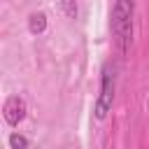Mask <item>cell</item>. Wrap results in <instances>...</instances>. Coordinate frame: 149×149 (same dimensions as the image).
I'll list each match as a JSON object with an SVG mask.
<instances>
[{
  "mask_svg": "<svg viewBox=\"0 0 149 149\" xmlns=\"http://www.w3.org/2000/svg\"><path fill=\"white\" fill-rule=\"evenodd\" d=\"M133 9H135L133 2L119 0L112 5V12H109V28H112L116 49L121 54H128L133 42Z\"/></svg>",
  "mask_w": 149,
  "mask_h": 149,
  "instance_id": "obj_1",
  "label": "cell"
},
{
  "mask_svg": "<svg viewBox=\"0 0 149 149\" xmlns=\"http://www.w3.org/2000/svg\"><path fill=\"white\" fill-rule=\"evenodd\" d=\"M112 102H114V68L107 63L102 68V79H100V95L95 100V116L98 119H105L107 112L112 109Z\"/></svg>",
  "mask_w": 149,
  "mask_h": 149,
  "instance_id": "obj_2",
  "label": "cell"
},
{
  "mask_svg": "<svg viewBox=\"0 0 149 149\" xmlns=\"http://www.w3.org/2000/svg\"><path fill=\"white\" fill-rule=\"evenodd\" d=\"M2 114L9 126H19V121H23V116H26V100L21 95H9L5 100Z\"/></svg>",
  "mask_w": 149,
  "mask_h": 149,
  "instance_id": "obj_3",
  "label": "cell"
},
{
  "mask_svg": "<svg viewBox=\"0 0 149 149\" xmlns=\"http://www.w3.org/2000/svg\"><path fill=\"white\" fill-rule=\"evenodd\" d=\"M28 28H30V33H44V28H47V14H44V12H35V14H30V19H28Z\"/></svg>",
  "mask_w": 149,
  "mask_h": 149,
  "instance_id": "obj_4",
  "label": "cell"
},
{
  "mask_svg": "<svg viewBox=\"0 0 149 149\" xmlns=\"http://www.w3.org/2000/svg\"><path fill=\"white\" fill-rule=\"evenodd\" d=\"M9 147L12 149H28V140L23 135H19V133H12L9 135Z\"/></svg>",
  "mask_w": 149,
  "mask_h": 149,
  "instance_id": "obj_5",
  "label": "cell"
},
{
  "mask_svg": "<svg viewBox=\"0 0 149 149\" xmlns=\"http://www.w3.org/2000/svg\"><path fill=\"white\" fill-rule=\"evenodd\" d=\"M61 7H63V9H65V12H68V14H72V16H74V14H77V2H63V5H61Z\"/></svg>",
  "mask_w": 149,
  "mask_h": 149,
  "instance_id": "obj_6",
  "label": "cell"
}]
</instances>
